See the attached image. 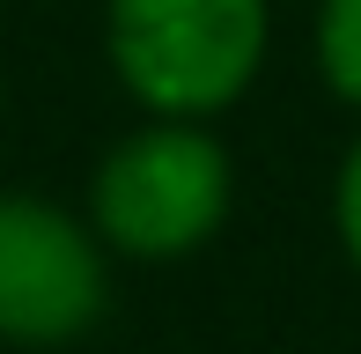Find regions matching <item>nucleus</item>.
Returning <instances> with one entry per match:
<instances>
[{"mask_svg":"<svg viewBox=\"0 0 361 354\" xmlns=\"http://www.w3.org/2000/svg\"><path fill=\"white\" fill-rule=\"evenodd\" d=\"M332 229H339V251L354 259L361 273V140L339 155V185H332Z\"/></svg>","mask_w":361,"mask_h":354,"instance_id":"5","label":"nucleus"},{"mask_svg":"<svg viewBox=\"0 0 361 354\" xmlns=\"http://www.w3.org/2000/svg\"><path fill=\"white\" fill-rule=\"evenodd\" d=\"M228 200H236L228 148L200 118H155L96 163L89 229L118 259L170 266V259H192L200 244H214V229L228 221Z\"/></svg>","mask_w":361,"mask_h":354,"instance_id":"2","label":"nucleus"},{"mask_svg":"<svg viewBox=\"0 0 361 354\" xmlns=\"http://www.w3.org/2000/svg\"><path fill=\"white\" fill-rule=\"evenodd\" d=\"M317 74L339 104L361 111V0H324L317 8Z\"/></svg>","mask_w":361,"mask_h":354,"instance_id":"4","label":"nucleus"},{"mask_svg":"<svg viewBox=\"0 0 361 354\" xmlns=\"http://www.w3.org/2000/svg\"><path fill=\"white\" fill-rule=\"evenodd\" d=\"M104 236L37 192H0V340L67 347L104 317Z\"/></svg>","mask_w":361,"mask_h":354,"instance_id":"3","label":"nucleus"},{"mask_svg":"<svg viewBox=\"0 0 361 354\" xmlns=\"http://www.w3.org/2000/svg\"><path fill=\"white\" fill-rule=\"evenodd\" d=\"M266 0H104V52L147 118H214L258 82Z\"/></svg>","mask_w":361,"mask_h":354,"instance_id":"1","label":"nucleus"}]
</instances>
